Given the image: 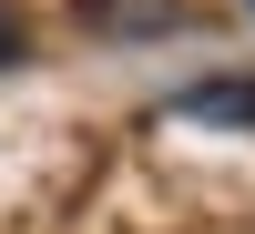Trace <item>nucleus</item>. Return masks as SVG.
<instances>
[{"mask_svg": "<svg viewBox=\"0 0 255 234\" xmlns=\"http://www.w3.org/2000/svg\"><path fill=\"white\" fill-rule=\"evenodd\" d=\"M163 122H225V133H255V81H245V72L184 81V92L163 102Z\"/></svg>", "mask_w": 255, "mask_h": 234, "instance_id": "f257e3e1", "label": "nucleus"}, {"mask_svg": "<svg viewBox=\"0 0 255 234\" xmlns=\"http://www.w3.org/2000/svg\"><path fill=\"white\" fill-rule=\"evenodd\" d=\"M82 10V31L92 41H123V51H133V41H163L184 20V0H72Z\"/></svg>", "mask_w": 255, "mask_h": 234, "instance_id": "f03ea898", "label": "nucleus"}, {"mask_svg": "<svg viewBox=\"0 0 255 234\" xmlns=\"http://www.w3.org/2000/svg\"><path fill=\"white\" fill-rule=\"evenodd\" d=\"M20 51H31V20H20V0H0V72H10Z\"/></svg>", "mask_w": 255, "mask_h": 234, "instance_id": "7ed1b4c3", "label": "nucleus"}]
</instances>
